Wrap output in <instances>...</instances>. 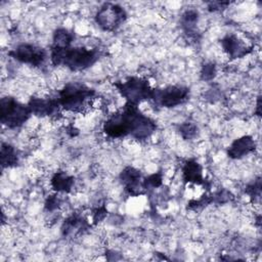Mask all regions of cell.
Segmentation results:
<instances>
[{
	"label": "cell",
	"instance_id": "6da1fadb",
	"mask_svg": "<svg viewBox=\"0 0 262 262\" xmlns=\"http://www.w3.org/2000/svg\"><path fill=\"white\" fill-rule=\"evenodd\" d=\"M99 53L95 49L85 47H53L50 58L55 66H64L72 71H82L91 67L97 59Z\"/></svg>",
	"mask_w": 262,
	"mask_h": 262
},
{
	"label": "cell",
	"instance_id": "7a4b0ae2",
	"mask_svg": "<svg viewBox=\"0 0 262 262\" xmlns=\"http://www.w3.org/2000/svg\"><path fill=\"white\" fill-rule=\"evenodd\" d=\"M95 96V91L82 83H68L58 92V104L69 112H82Z\"/></svg>",
	"mask_w": 262,
	"mask_h": 262
},
{
	"label": "cell",
	"instance_id": "3957f363",
	"mask_svg": "<svg viewBox=\"0 0 262 262\" xmlns=\"http://www.w3.org/2000/svg\"><path fill=\"white\" fill-rule=\"evenodd\" d=\"M32 115L28 104L25 105L13 97H3L0 102V120L8 128L20 127Z\"/></svg>",
	"mask_w": 262,
	"mask_h": 262
},
{
	"label": "cell",
	"instance_id": "277c9868",
	"mask_svg": "<svg viewBox=\"0 0 262 262\" xmlns=\"http://www.w3.org/2000/svg\"><path fill=\"white\" fill-rule=\"evenodd\" d=\"M115 86L128 103L136 105L143 100L150 99L154 90L145 79L139 77H130L123 82H117Z\"/></svg>",
	"mask_w": 262,
	"mask_h": 262
},
{
	"label": "cell",
	"instance_id": "5b68a950",
	"mask_svg": "<svg viewBox=\"0 0 262 262\" xmlns=\"http://www.w3.org/2000/svg\"><path fill=\"white\" fill-rule=\"evenodd\" d=\"M126 107L129 113L130 119V133L129 135L135 139L143 140L147 139L151 136V134L156 131V123L143 115L137 107L136 104L126 103Z\"/></svg>",
	"mask_w": 262,
	"mask_h": 262
},
{
	"label": "cell",
	"instance_id": "8992f818",
	"mask_svg": "<svg viewBox=\"0 0 262 262\" xmlns=\"http://www.w3.org/2000/svg\"><path fill=\"white\" fill-rule=\"evenodd\" d=\"M127 18L125 9L114 3H104L99 7L95 14V21L97 26L107 32L116 31L123 25Z\"/></svg>",
	"mask_w": 262,
	"mask_h": 262
},
{
	"label": "cell",
	"instance_id": "52a82bcc",
	"mask_svg": "<svg viewBox=\"0 0 262 262\" xmlns=\"http://www.w3.org/2000/svg\"><path fill=\"white\" fill-rule=\"evenodd\" d=\"M189 89L184 86H168L154 89L151 98L156 104L163 107H175L188 99Z\"/></svg>",
	"mask_w": 262,
	"mask_h": 262
},
{
	"label": "cell",
	"instance_id": "ba28073f",
	"mask_svg": "<svg viewBox=\"0 0 262 262\" xmlns=\"http://www.w3.org/2000/svg\"><path fill=\"white\" fill-rule=\"evenodd\" d=\"M103 132L112 138H121L130 133V120L127 108L112 115L103 124Z\"/></svg>",
	"mask_w": 262,
	"mask_h": 262
},
{
	"label": "cell",
	"instance_id": "9c48e42d",
	"mask_svg": "<svg viewBox=\"0 0 262 262\" xmlns=\"http://www.w3.org/2000/svg\"><path fill=\"white\" fill-rule=\"evenodd\" d=\"M9 54L14 59L34 67L41 66L47 57L46 51L43 48L33 44H20L10 51Z\"/></svg>",
	"mask_w": 262,
	"mask_h": 262
},
{
	"label": "cell",
	"instance_id": "30bf717a",
	"mask_svg": "<svg viewBox=\"0 0 262 262\" xmlns=\"http://www.w3.org/2000/svg\"><path fill=\"white\" fill-rule=\"evenodd\" d=\"M28 106L31 113L38 117H49L53 116L58 112L59 104L57 99L52 98H43V97H32Z\"/></svg>",
	"mask_w": 262,
	"mask_h": 262
},
{
	"label": "cell",
	"instance_id": "8fae6325",
	"mask_svg": "<svg viewBox=\"0 0 262 262\" xmlns=\"http://www.w3.org/2000/svg\"><path fill=\"white\" fill-rule=\"evenodd\" d=\"M120 179L125 189L132 195L140 194L145 188L143 181H141L140 172L133 167H126L120 174Z\"/></svg>",
	"mask_w": 262,
	"mask_h": 262
},
{
	"label": "cell",
	"instance_id": "7c38bea8",
	"mask_svg": "<svg viewBox=\"0 0 262 262\" xmlns=\"http://www.w3.org/2000/svg\"><path fill=\"white\" fill-rule=\"evenodd\" d=\"M221 46L231 58H241L247 55L251 49L235 35H227L221 40Z\"/></svg>",
	"mask_w": 262,
	"mask_h": 262
},
{
	"label": "cell",
	"instance_id": "4fadbf2b",
	"mask_svg": "<svg viewBox=\"0 0 262 262\" xmlns=\"http://www.w3.org/2000/svg\"><path fill=\"white\" fill-rule=\"evenodd\" d=\"M256 147L255 140L250 135L242 136L235 139L228 147L227 155L231 159H241L250 152H252Z\"/></svg>",
	"mask_w": 262,
	"mask_h": 262
},
{
	"label": "cell",
	"instance_id": "5bb4252c",
	"mask_svg": "<svg viewBox=\"0 0 262 262\" xmlns=\"http://www.w3.org/2000/svg\"><path fill=\"white\" fill-rule=\"evenodd\" d=\"M183 180L189 183L202 184L204 183L203 178V168L195 160H188L185 162L183 169Z\"/></svg>",
	"mask_w": 262,
	"mask_h": 262
},
{
	"label": "cell",
	"instance_id": "9a60e30c",
	"mask_svg": "<svg viewBox=\"0 0 262 262\" xmlns=\"http://www.w3.org/2000/svg\"><path fill=\"white\" fill-rule=\"evenodd\" d=\"M74 184V178L66 172H56L51 178V186L55 191L69 192Z\"/></svg>",
	"mask_w": 262,
	"mask_h": 262
},
{
	"label": "cell",
	"instance_id": "2e32d148",
	"mask_svg": "<svg viewBox=\"0 0 262 262\" xmlns=\"http://www.w3.org/2000/svg\"><path fill=\"white\" fill-rule=\"evenodd\" d=\"M198 18H199V13L198 11L193 9L186 10L181 18H180V24L181 27L186 35L189 37L195 36V30H196V24H198Z\"/></svg>",
	"mask_w": 262,
	"mask_h": 262
},
{
	"label": "cell",
	"instance_id": "e0dca14e",
	"mask_svg": "<svg viewBox=\"0 0 262 262\" xmlns=\"http://www.w3.org/2000/svg\"><path fill=\"white\" fill-rule=\"evenodd\" d=\"M0 161L2 168L16 166L18 163V156L15 148L8 143H2L0 149Z\"/></svg>",
	"mask_w": 262,
	"mask_h": 262
},
{
	"label": "cell",
	"instance_id": "ac0fdd59",
	"mask_svg": "<svg viewBox=\"0 0 262 262\" xmlns=\"http://www.w3.org/2000/svg\"><path fill=\"white\" fill-rule=\"evenodd\" d=\"M85 228V221L83 218L77 215L69 217L63 223L62 230L66 235H74L78 232H81Z\"/></svg>",
	"mask_w": 262,
	"mask_h": 262
},
{
	"label": "cell",
	"instance_id": "d6986e66",
	"mask_svg": "<svg viewBox=\"0 0 262 262\" xmlns=\"http://www.w3.org/2000/svg\"><path fill=\"white\" fill-rule=\"evenodd\" d=\"M74 39V35L67 29H57L53 34V47H70Z\"/></svg>",
	"mask_w": 262,
	"mask_h": 262
},
{
	"label": "cell",
	"instance_id": "ffe728a7",
	"mask_svg": "<svg viewBox=\"0 0 262 262\" xmlns=\"http://www.w3.org/2000/svg\"><path fill=\"white\" fill-rule=\"evenodd\" d=\"M179 132L184 139H192L196 136L198 127L190 122H185L179 126Z\"/></svg>",
	"mask_w": 262,
	"mask_h": 262
},
{
	"label": "cell",
	"instance_id": "44dd1931",
	"mask_svg": "<svg viewBox=\"0 0 262 262\" xmlns=\"http://www.w3.org/2000/svg\"><path fill=\"white\" fill-rule=\"evenodd\" d=\"M216 75V67L214 63L209 62L203 66L202 71H201V77L205 81H210L212 80Z\"/></svg>",
	"mask_w": 262,
	"mask_h": 262
},
{
	"label": "cell",
	"instance_id": "7402d4cb",
	"mask_svg": "<svg viewBox=\"0 0 262 262\" xmlns=\"http://www.w3.org/2000/svg\"><path fill=\"white\" fill-rule=\"evenodd\" d=\"M162 180H163L162 174L161 173H155V174H151L148 177H146L143 180V184H144L145 188H147L148 186H150V187H159L162 184Z\"/></svg>",
	"mask_w": 262,
	"mask_h": 262
},
{
	"label": "cell",
	"instance_id": "603a6c76",
	"mask_svg": "<svg viewBox=\"0 0 262 262\" xmlns=\"http://www.w3.org/2000/svg\"><path fill=\"white\" fill-rule=\"evenodd\" d=\"M246 192L253 199L259 198L260 193H261V181L260 179H257L256 181H254L252 184H250L247 188H246Z\"/></svg>",
	"mask_w": 262,
	"mask_h": 262
},
{
	"label": "cell",
	"instance_id": "cb8c5ba5",
	"mask_svg": "<svg viewBox=\"0 0 262 262\" xmlns=\"http://www.w3.org/2000/svg\"><path fill=\"white\" fill-rule=\"evenodd\" d=\"M106 210L104 209V207H99V208H97L95 211H94V213H93V220L95 221V222H99L100 220H102L104 217H105V215H106Z\"/></svg>",
	"mask_w": 262,
	"mask_h": 262
},
{
	"label": "cell",
	"instance_id": "d4e9b609",
	"mask_svg": "<svg viewBox=\"0 0 262 262\" xmlns=\"http://www.w3.org/2000/svg\"><path fill=\"white\" fill-rule=\"evenodd\" d=\"M58 204H59V200L58 198H56L55 195H52L50 196L47 202H46V208L49 210V211H53L55 210L57 207H58Z\"/></svg>",
	"mask_w": 262,
	"mask_h": 262
},
{
	"label": "cell",
	"instance_id": "484cf974",
	"mask_svg": "<svg viewBox=\"0 0 262 262\" xmlns=\"http://www.w3.org/2000/svg\"><path fill=\"white\" fill-rule=\"evenodd\" d=\"M228 5V2H211L209 5V8L211 10H218L220 8H223V6Z\"/></svg>",
	"mask_w": 262,
	"mask_h": 262
},
{
	"label": "cell",
	"instance_id": "4316f807",
	"mask_svg": "<svg viewBox=\"0 0 262 262\" xmlns=\"http://www.w3.org/2000/svg\"><path fill=\"white\" fill-rule=\"evenodd\" d=\"M260 97L258 98V102H257V111H256V113L258 114V116H260Z\"/></svg>",
	"mask_w": 262,
	"mask_h": 262
}]
</instances>
